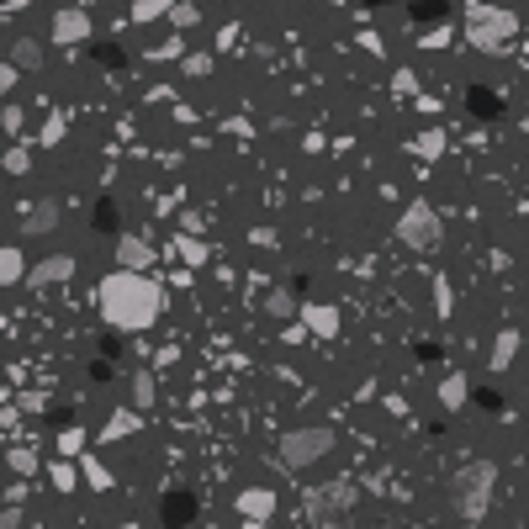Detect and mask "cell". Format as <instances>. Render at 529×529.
<instances>
[{"label":"cell","mask_w":529,"mask_h":529,"mask_svg":"<svg viewBox=\"0 0 529 529\" xmlns=\"http://www.w3.org/2000/svg\"><path fill=\"white\" fill-rule=\"evenodd\" d=\"M101 318L122 334H138L159 318V286L138 270H112L101 280Z\"/></svg>","instance_id":"cell-1"},{"label":"cell","mask_w":529,"mask_h":529,"mask_svg":"<svg viewBox=\"0 0 529 529\" xmlns=\"http://www.w3.org/2000/svg\"><path fill=\"white\" fill-rule=\"evenodd\" d=\"M493 487H498V466L493 461H466V466L450 476V503H456V514L476 524L482 514H487V503H493Z\"/></svg>","instance_id":"cell-2"},{"label":"cell","mask_w":529,"mask_h":529,"mask_svg":"<svg viewBox=\"0 0 529 529\" xmlns=\"http://www.w3.org/2000/svg\"><path fill=\"white\" fill-rule=\"evenodd\" d=\"M519 32V16L503 11V5H487V0H471L466 5V43L476 54H503Z\"/></svg>","instance_id":"cell-3"},{"label":"cell","mask_w":529,"mask_h":529,"mask_svg":"<svg viewBox=\"0 0 529 529\" xmlns=\"http://www.w3.org/2000/svg\"><path fill=\"white\" fill-rule=\"evenodd\" d=\"M397 239H403L407 250H418V254H435L439 239H445V228H439V212L429 207V201H407L403 218H397Z\"/></svg>","instance_id":"cell-4"},{"label":"cell","mask_w":529,"mask_h":529,"mask_svg":"<svg viewBox=\"0 0 529 529\" xmlns=\"http://www.w3.org/2000/svg\"><path fill=\"white\" fill-rule=\"evenodd\" d=\"M328 450H334V435H328V429H291V435H280V461L291 471L318 466Z\"/></svg>","instance_id":"cell-5"},{"label":"cell","mask_w":529,"mask_h":529,"mask_svg":"<svg viewBox=\"0 0 529 529\" xmlns=\"http://www.w3.org/2000/svg\"><path fill=\"white\" fill-rule=\"evenodd\" d=\"M355 498H360V487H355V482H328V487L308 493V514H312V519H328V514H349V508H355Z\"/></svg>","instance_id":"cell-6"},{"label":"cell","mask_w":529,"mask_h":529,"mask_svg":"<svg viewBox=\"0 0 529 529\" xmlns=\"http://www.w3.org/2000/svg\"><path fill=\"white\" fill-rule=\"evenodd\" d=\"M48 37L59 43V48H80V43H91V11H80V5H64L54 11V27Z\"/></svg>","instance_id":"cell-7"},{"label":"cell","mask_w":529,"mask_h":529,"mask_svg":"<svg viewBox=\"0 0 529 529\" xmlns=\"http://www.w3.org/2000/svg\"><path fill=\"white\" fill-rule=\"evenodd\" d=\"M239 514H244L250 524H265V519L276 514V493H270V487H250V493H239Z\"/></svg>","instance_id":"cell-8"},{"label":"cell","mask_w":529,"mask_h":529,"mask_svg":"<svg viewBox=\"0 0 529 529\" xmlns=\"http://www.w3.org/2000/svg\"><path fill=\"white\" fill-rule=\"evenodd\" d=\"M54 228H59V201H37V207H27V218H22V233H27V239L54 233Z\"/></svg>","instance_id":"cell-9"},{"label":"cell","mask_w":529,"mask_h":529,"mask_svg":"<svg viewBox=\"0 0 529 529\" xmlns=\"http://www.w3.org/2000/svg\"><path fill=\"white\" fill-rule=\"evenodd\" d=\"M297 312H302V323H308L312 334H323V339H328V334H339V312H334V308L308 302V308H297Z\"/></svg>","instance_id":"cell-10"},{"label":"cell","mask_w":529,"mask_h":529,"mask_svg":"<svg viewBox=\"0 0 529 529\" xmlns=\"http://www.w3.org/2000/svg\"><path fill=\"white\" fill-rule=\"evenodd\" d=\"M149 260H154V250H149L143 239H122V244H117V265H122V270H138V276H143Z\"/></svg>","instance_id":"cell-11"},{"label":"cell","mask_w":529,"mask_h":529,"mask_svg":"<svg viewBox=\"0 0 529 529\" xmlns=\"http://www.w3.org/2000/svg\"><path fill=\"white\" fill-rule=\"evenodd\" d=\"M5 64H16V69H43V43H37V37H16Z\"/></svg>","instance_id":"cell-12"},{"label":"cell","mask_w":529,"mask_h":529,"mask_svg":"<svg viewBox=\"0 0 529 529\" xmlns=\"http://www.w3.org/2000/svg\"><path fill=\"white\" fill-rule=\"evenodd\" d=\"M69 254H54V260H43L37 270H32V286H48V280H69Z\"/></svg>","instance_id":"cell-13"},{"label":"cell","mask_w":529,"mask_h":529,"mask_svg":"<svg viewBox=\"0 0 529 529\" xmlns=\"http://www.w3.org/2000/svg\"><path fill=\"white\" fill-rule=\"evenodd\" d=\"M175 11V0H138L132 5V22H159V16H170Z\"/></svg>","instance_id":"cell-14"},{"label":"cell","mask_w":529,"mask_h":529,"mask_svg":"<svg viewBox=\"0 0 529 529\" xmlns=\"http://www.w3.org/2000/svg\"><path fill=\"white\" fill-rule=\"evenodd\" d=\"M514 355H519V334L508 328V334H498V349H493V371H503V366H508Z\"/></svg>","instance_id":"cell-15"},{"label":"cell","mask_w":529,"mask_h":529,"mask_svg":"<svg viewBox=\"0 0 529 529\" xmlns=\"http://www.w3.org/2000/svg\"><path fill=\"white\" fill-rule=\"evenodd\" d=\"M439 403H445V407H461V403H466V381H461V376H445V387H439Z\"/></svg>","instance_id":"cell-16"},{"label":"cell","mask_w":529,"mask_h":529,"mask_svg":"<svg viewBox=\"0 0 529 529\" xmlns=\"http://www.w3.org/2000/svg\"><path fill=\"white\" fill-rule=\"evenodd\" d=\"M64 127H69V122H64V112H54V117L43 122V132H37V143H43V149H54V143L64 138Z\"/></svg>","instance_id":"cell-17"},{"label":"cell","mask_w":529,"mask_h":529,"mask_svg":"<svg viewBox=\"0 0 529 529\" xmlns=\"http://www.w3.org/2000/svg\"><path fill=\"white\" fill-rule=\"evenodd\" d=\"M0 280H5V286H16V280H22V254H16V250L0 254Z\"/></svg>","instance_id":"cell-18"},{"label":"cell","mask_w":529,"mask_h":529,"mask_svg":"<svg viewBox=\"0 0 529 529\" xmlns=\"http://www.w3.org/2000/svg\"><path fill=\"white\" fill-rule=\"evenodd\" d=\"M418 154H424V159H439V154H445V132H439V127H429V132L418 138Z\"/></svg>","instance_id":"cell-19"},{"label":"cell","mask_w":529,"mask_h":529,"mask_svg":"<svg viewBox=\"0 0 529 529\" xmlns=\"http://www.w3.org/2000/svg\"><path fill=\"white\" fill-rule=\"evenodd\" d=\"M170 22H175V27H196V22H201V11H196L191 0H175V11H170Z\"/></svg>","instance_id":"cell-20"},{"label":"cell","mask_w":529,"mask_h":529,"mask_svg":"<svg viewBox=\"0 0 529 529\" xmlns=\"http://www.w3.org/2000/svg\"><path fill=\"white\" fill-rule=\"evenodd\" d=\"M132 429H138V418H132V413H117V418L106 424V439H127Z\"/></svg>","instance_id":"cell-21"},{"label":"cell","mask_w":529,"mask_h":529,"mask_svg":"<svg viewBox=\"0 0 529 529\" xmlns=\"http://www.w3.org/2000/svg\"><path fill=\"white\" fill-rule=\"evenodd\" d=\"M27 164H32L27 143H16V149H11V154H5V170H11V175H27Z\"/></svg>","instance_id":"cell-22"},{"label":"cell","mask_w":529,"mask_h":529,"mask_svg":"<svg viewBox=\"0 0 529 529\" xmlns=\"http://www.w3.org/2000/svg\"><path fill=\"white\" fill-rule=\"evenodd\" d=\"M181 54H186V43H181V37H170V43H159L149 59H181Z\"/></svg>","instance_id":"cell-23"},{"label":"cell","mask_w":529,"mask_h":529,"mask_svg":"<svg viewBox=\"0 0 529 529\" xmlns=\"http://www.w3.org/2000/svg\"><path fill=\"white\" fill-rule=\"evenodd\" d=\"M132 397H138V407H149V403H154V381H149V376H138V381H132Z\"/></svg>","instance_id":"cell-24"},{"label":"cell","mask_w":529,"mask_h":529,"mask_svg":"<svg viewBox=\"0 0 529 529\" xmlns=\"http://www.w3.org/2000/svg\"><path fill=\"white\" fill-rule=\"evenodd\" d=\"M80 445H85V439H80V429H69V435L59 439V450H64V456H80Z\"/></svg>","instance_id":"cell-25"},{"label":"cell","mask_w":529,"mask_h":529,"mask_svg":"<svg viewBox=\"0 0 529 529\" xmlns=\"http://www.w3.org/2000/svg\"><path fill=\"white\" fill-rule=\"evenodd\" d=\"M207 69H212V59H207V54H191V59H186V74H207Z\"/></svg>","instance_id":"cell-26"},{"label":"cell","mask_w":529,"mask_h":529,"mask_svg":"<svg viewBox=\"0 0 529 529\" xmlns=\"http://www.w3.org/2000/svg\"><path fill=\"white\" fill-rule=\"evenodd\" d=\"M445 43H450V27H435L429 37H424V48H445Z\"/></svg>","instance_id":"cell-27"},{"label":"cell","mask_w":529,"mask_h":529,"mask_svg":"<svg viewBox=\"0 0 529 529\" xmlns=\"http://www.w3.org/2000/svg\"><path fill=\"white\" fill-rule=\"evenodd\" d=\"M5 132H22V106H5Z\"/></svg>","instance_id":"cell-28"},{"label":"cell","mask_w":529,"mask_h":529,"mask_svg":"<svg viewBox=\"0 0 529 529\" xmlns=\"http://www.w3.org/2000/svg\"><path fill=\"white\" fill-rule=\"evenodd\" d=\"M85 476H91V482H95V487H106V482H112V476H106V471H101V466H95V461H85Z\"/></svg>","instance_id":"cell-29"},{"label":"cell","mask_w":529,"mask_h":529,"mask_svg":"<svg viewBox=\"0 0 529 529\" xmlns=\"http://www.w3.org/2000/svg\"><path fill=\"white\" fill-rule=\"evenodd\" d=\"M112 529H138V524H112Z\"/></svg>","instance_id":"cell-30"}]
</instances>
